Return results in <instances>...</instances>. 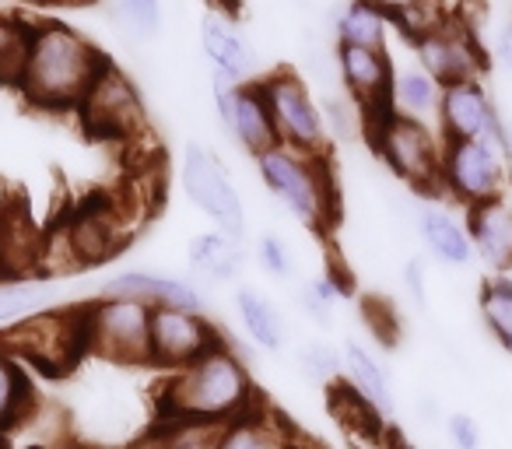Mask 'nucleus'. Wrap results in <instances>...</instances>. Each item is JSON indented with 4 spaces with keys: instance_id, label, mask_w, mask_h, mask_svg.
<instances>
[{
    "instance_id": "f257e3e1",
    "label": "nucleus",
    "mask_w": 512,
    "mask_h": 449,
    "mask_svg": "<svg viewBox=\"0 0 512 449\" xmlns=\"http://www.w3.org/2000/svg\"><path fill=\"white\" fill-rule=\"evenodd\" d=\"M109 64L113 57H106L71 22L39 18V22H29V43H25L22 74L15 88L32 109L78 113Z\"/></svg>"
},
{
    "instance_id": "f03ea898",
    "label": "nucleus",
    "mask_w": 512,
    "mask_h": 449,
    "mask_svg": "<svg viewBox=\"0 0 512 449\" xmlns=\"http://www.w3.org/2000/svg\"><path fill=\"white\" fill-rule=\"evenodd\" d=\"M260 404L264 397L256 390L246 358L235 351V344H228V337H221L197 362L165 372L155 397V418L221 428Z\"/></svg>"
},
{
    "instance_id": "7ed1b4c3",
    "label": "nucleus",
    "mask_w": 512,
    "mask_h": 449,
    "mask_svg": "<svg viewBox=\"0 0 512 449\" xmlns=\"http://www.w3.org/2000/svg\"><path fill=\"white\" fill-rule=\"evenodd\" d=\"M256 176L267 186L274 200L292 214L309 232H334L341 218V193H337V176L330 155H299V151L278 148L253 158Z\"/></svg>"
},
{
    "instance_id": "20e7f679",
    "label": "nucleus",
    "mask_w": 512,
    "mask_h": 449,
    "mask_svg": "<svg viewBox=\"0 0 512 449\" xmlns=\"http://www.w3.org/2000/svg\"><path fill=\"white\" fill-rule=\"evenodd\" d=\"M365 141L372 155L390 169L397 183H404L411 193L421 197H439V169H442V144L435 123L400 116L393 109L376 116H365Z\"/></svg>"
},
{
    "instance_id": "39448f33",
    "label": "nucleus",
    "mask_w": 512,
    "mask_h": 449,
    "mask_svg": "<svg viewBox=\"0 0 512 449\" xmlns=\"http://www.w3.org/2000/svg\"><path fill=\"white\" fill-rule=\"evenodd\" d=\"M260 92L271 109L274 130L285 148L299 151V155H330L327 123H323V106L316 99L313 85L292 67H274V71L260 74Z\"/></svg>"
},
{
    "instance_id": "423d86ee",
    "label": "nucleus",
    "mask_w": 512,
    "mask_h": 449,
    "mask_svg": "<svg viewBox=\"0 0 512 449\" xmlns=\"http://www.w3.org/2000/svg\"><path fill=\"white\" fill-rule=\"evenodd\" d=\"M512 165L509 155L481 141H446L442 144L439 197L446 204L470 211L488 200L509 197Z\"/></svg>"
},
{
    "instance_id": "0eeeda50",
    "label": "nucleus",
    "mask_w": 512,
    "mask_h": 449,
    "mask_svg": "<svg viewBox=\"0 0 512 449\" xmlns=\"http://www.w3.org/2000/svg\"><path fill=\"white\" fill-rule=\"evenodd\" d=\"M179 186H183L186 200L214 221V229L246 243L249 218H246V204H242V193L235 186V179L228 176L225 162L207 144L190 141L183 148V158H179Z\"/></svg>"
},
{
    "instance_id": "6e6552de",
    "label": "nucleus",
    "mask_w": 512,
    "mask_h": 449,
    "mask_svg": "<svg viewBox=\"0 0 512 449\" xmlns=\"http://www.w3.org/2000/svg\"><path fill=\"white\" fill-rule=\"evenodd\" d=\"M0 348H8L15 358H22L32 369H43L50 376L74 369L88 355L85 348V323H81V306L74 309H50L18 327L4 330Z\"/></svg>"
},
{
    "instance_id": "1a4fd4ad",
    "label": "nucleus",
    "mask_w": 512,
    "mask_h": 449,
    "mask_svg": "<svg viewBox=\"0 0 512 449\" xmlns=\"http://www.w3.org/2000/svg\"><path fill=\"white\" fill-rule=\"evenodd\" d=\"M88 355L113 365H148L151 309L130 299L95 295L81 306Z\"/></svg>"
},
{
    "instance_id": "9d476101",
    "label": "nucleus",
    "mask_w": 512,
    "mask_h": 449,
    "mask_svg": "<svg viewBox=\"0 0 512 449\" xmlns=\"http://www.w3.org/2000/svg\"><path fill=\"white\" fill-rule=\"evenodd\" d=\"M414 60L439 81L442 88L456 85V81H474L484 78L488 71V43H481L474 29L463 18L446 15L435 22L432 29L411 36Z\"/></svg>"
},
{
    "instance_id": "9b49d317",
    "label": "nucleus",
    "mask_w": 512,
    "mask_h": 449,
    "mask_svg": "<svg viewBox=\"0 0 512 449\" xmlns=\"http://www.w3.org/2000/svg\"><path fill=\"white\" fill-rule=\"evenodd\" d=\"M435 127L446 141H481L509 155V120L502 116L484 78L442 88Z\"/></svg>"
},
{
    "instance_id": "f8f14e48",
    "label": "nucleus",
    "mask_w": 512,
    "mask_h": 449,
    "mask_svg": "<svg viewBox=\"0 0 512 449\" xmlns=\"http://www.w3.org/2000/svg\"><path fill=\"white\" fill-rule=\"evenodd\" d=\"M211 106L218 116V127L225 137H232L249 158L278 148V130H274L271 109L256 81H232L225 74L211 71Z\"/></svg>"
},
{
    "instance_id": "ddd939ff",
    "label": "nucleus",
    "mask_w": 512,
    "mask_h": 449,
    "mask_svg": "<svg viewBox=\"0 0 512 449\" xmlns=\"http://www.w3.org/2000/svg\"><path fill=\"white\" fill-rule=\"evenodd\" d=\"M221 341V330L207 313L193 309H151V337H148V369L176 372L197 362L204 351Z\"/></svg>"
},
{
    "instance_id": "4468645a",
    "label": "nucleus",
    "mask_w": 512,
    "mask_h": 449,
    "mask_svg": "<svg viewBox=\"0 0 512 449\" xmlns=\"http://www.w3.org/2000/svg\"><path fill=\"white\" fill-rule=\"evenodd\" d=\"M78 116L88 134L99 141H127L144 127V99L134 81L116 64H109L88 92V99L81 102Z\"/></svg>"
},
{
    "instance_id": "2eb2a0df",
    "label": "nucleus",
    "mask_w": 512,
    "mask_h": 449,
    "mask_svg": "<svg viewBox=\"0 0 512 449\" xmlns=\"http://www.w3.org/2000/svg\"><path fill=\"white\" fill-rule=\"evenodd\" d=\"M99 295L141 302L148 309H193V313H207V295L200 292V285L179 278V274L155 271V267H123V271H113L102 281Z\"/></svg>"
},
{
    "instance_id": "dca6fc26",
    "label": "nucleus",
    "mask_w": 512,
    "mask_h": 449,
    "mask_svg": "<svg viewBox=\"0 0 512 449\" xmlns=\"http://www.w3.org/2000/svg\"><path fill=\"white\" fill-rule=\"evenodd\" d=\"M407 218H411L421 246H425L428 257H432L435 264L470 267L477 260L474 246H470V236H467V221H463V214H456L442 197H421V193H411Z\"/></svg>"
},
{
    "instance_id": "f3484780",
    "label": "nucleus",
    "mask_w": 512,
    "mask_h": 449,
    "mask_svg": "<svg viewBox=\"0 0 512 449\" xmlns=\"http://www.w3.org/2000/svg\"><path fill=\"white\" fill-rule=\"evenodd\" d=\"M337 74H341V92L365 116H376L390 109V85H393L390 50L337 46Z\"/></svg>"
},
{
    "instance_id": "a211bd4d",
    "label": "nucleus",
    "mask_w": 512,
    "mask_h": 449,
    "mask_svg": "<svg viewBox=\"0 0 512 449\" xmlns=\"http://www.w3.org/2000/svg\"><path fill=\"white\" fill-rule=\"evenodd\" d=\"M341 386L355 400H362L379 421H390L393 411H397V393H393L390 372L376 358V351L369 344L355 341V337L341 341Z\"/></svg>"
},
{
    "instance_id": "6ab92c4d",
    "label": "nucleus",
    "mask_w": 512,
    "mask_h": 449,
    "mask_svg": "<svg viewBox=\"0 0 512 449\" xmlns=\"http://www.w3.org/2000/svg\"><path fill=\"white\" fill-rule=\"evenodd\" d=\"M200 50L214 74H225L232 81H260V57H256L253 43L246 32L221 11H211L200 22Z\"/></svg>"
},
{
    "instance_id": "aec40b11",
    "label": "nucleus",
    "mask_w": 512,
    "mask_h": 449,
    "mask_svg": "<svg viewBox=\"0 0 512 449\" xmlns=\"http://www.w3.org/2000/svg\"><path fill=\"white\" fill-rule=\"evenodd\" d=\"M467 221V236L474 246V257L491 274H509L512 271V200L498 197L488 204H477L463 211Z\"/></svg>"
},
{
    "instance_id": "412c9836",
    "label": "nucleus",
    "mask_w": 512,
    "mask_h": 449,
    "mask_svg": "<svg viewBox=\"0 0 512 449\" xmlns=\"http://www.w3.org/2000/svg\"><path fill=\"white\" fill-rule=\"evenodd\" d=\"M246 260V243L218 229L197 232L186 243V264H190L193 278H200L204 285H235L246 271Z\"/></svg>"
},
{
    "instance_id": "4be33fe9",
    "label": "nucleus",
    "mask_w": 512,
    "mask_h": 449,
    "mask_svg": "<svg viewBox=\"0 0 512 449\" xmlns=\"http://www.w3.org/2000/svg\"><path fill=\"white\" fill-rule=\"evenodd\" d=\"M334 46L390 50V11L379 0H337L330 11Z\"/></svg>"
},
{
    "instance_id": "5701e85b",
    "label": "nucleus",
    "mask_w": 512,
    "mask_h": 449,
    "mask_svg": "<svg viewBox=\"0 0 512 449\" xmlns=\"http://www.w3.org/2000/svg\"><path fill=\"white\" fill-rule=\"evenodd\" d=\"M232 309L239 320L242 334L249 337V344L267 355H278L288 344V323L281 316L278 302L271 295H264L256 285H235L232 292Z\"/></svg>"
},
{
    "instance_id": "b1692460",
    "label": "nucleus",
    "mask_w": 512,
    "mask_h": 449,
    "mask_svg": "<svg viewBox=\"0 0 512 449\" xmlns=\"http://www.w3.org/2000/svg\"><path fill=\"white\" fill-rule=\"evenodd\" d=\"M211 449H299V442H295L288 418L260 404L242 418L221 425L214 432Z\"/></svg>"
},
{
    "instance_id": "393cba45",
    "label": "nucleus",
    "mask_w": 512,
    "mask_h": 449,
    "mask_svg": "<svg viewBox=\"0 0 512 449\" xmlns=\"http://www.w3.org/2000/svg\"><path fill=\"white\" fill-rule=\"evenodd\" d=\"M64 292L57 281L46 278H0V334L18 323L32 320L39 313H50L60 306Z\"/></svg>"
},
{
    "instance_id": "a878e982",
    "label": "nucleus",
    "mask_w": 512,
    "mask_h": 449,
    "mask_svg": "<svg viewBox=\"0 0 512 449\" xmlns=\"http://www.w3.org/2000/svg\"><path fill=\"white\" fill-rule=\"evenodd\" d=\"M39 407V386L29 365L15 358L8 348H0V428L15 435L25 421H32Z\"/></svg>"
},
{
    "instance_id": "bb28decb",
    "label": "nucleus",
    "mask_w": 512,
    "mask_h": 449,
    "mask_svg": "<svg viewBox=\"0 0 512 449\" xmlns=\"http://www.w3.org/2000/svg\"><path fill=\"white\" fill-rule=\"evenodd\" d=\"M442 102V85L418 64H397L393 60V85H390V109L400 116H414V120L435 123Z\"/></svg>"
},
{
    "instance_id": "cd10ccee",
    "label": "nucleus",
    "mask_w": 512,
    "mask_h": 449,
    "mask_svg": "<svg viewBox=\"0 0 512 449\" xmlns=\"http://www.w3.org/2000/svg\"><path fill=\"white\" fill-rule=\"evenodd\" d=\"M477 313L488 337L512 358V274H491L477 288Z\"/></svg>"
},
{
    "instance_id": "c85d7f7f",
    "label": "nucleus",
    "mask_w": 512,
    "mask_h": 449,
    "mask_svg": "<svg viewBox=\"0 0 512 449\" xmlns=\"http://www.w3.org/2000/svg\"><path fill=\"white\" fill-rule=\"evenodd\" d=\"M348 295H351L348 278H344L337 267H327V271L302 281L295 299H299V309L306 320H313L316 327H334V313H337L334 306L348 299Z\"/></svg>"
},
{
    "instance_id": "c756f323",
    "label": "nucleus",
    "mask_w": 512,
    "mask_h": 449,
    "mask_svg": "<svg viewBox=\"0 0 512 449\" xmlns=\"http://www.w3.org/2000/svg\"><path fill=\"white\" fill-rule=\"evenodd\" d=\"M109 18L127 43L148 46L162 36L165 4L162 0H109Z\"/></svg>"
},
{
    "instance_id": "7c9ffc66",
    "label": "nucleus",
    "mask_w": 512,
    "mask_h": 449,
    "mask_svg": "<svg viewBox=\"0 0 512 449\" xmlns=\"http://www.w3.org/2000/svg\"><path fill=\"white\" fill-rule=\"evenodd\" d=\"M211 425H193V421H151L144 428V439L137 449H211L214 446Z\"/></svg>"
},
{
    "instance_id": "2f4dec72",
    "label": "nucleus",
    "mask_w": 512,
    "mask_h": 449,
    "mask_svg": "<svg viewBox=\"0 0 512 449\" xmlns=\"http://www.w3.org/2000/svg\"><path fill=\"white\" fill-rule=\"evenodd\" d=\"M320 106L330 144H351L358 137H365V113L344 92H327V99H320Z\"/></svg>"
},
{
    "instance_id": "473e14b6",
    "label": "nucleus",
    "mask_w": 512,
    "mask_h": 449,
    "mask_svg": "<svg viewBox=\"0 0 512 449\" xmlns=\"http://www.w3.org/2000/svg\"><path fill=\"white\" fill-rule=\"evenodd\" d=\"M295 365H299V376L313 386H337L341 383V348L327 341H309L299 348L295 355Z\"/></svg>"
},
{
    "instance_id": "72a5a7b5",
    "label": "nucleus",
    "mask_w": 512,
    "mask_h": 449,
    "mask_svg": "<svg viewBox=\"0 0 512 449\" xmlns=\"http://www.w3.org/2000/svg\"><path fill=\"white\" fill-rule=\"evenodd\" d=\"M253 260L256 267L274 281H292L299 274V260L292 253V243L278 232H260L253 243Z\"/></svg>"
},
{
    "instance_id": "f704fd0d",
    "label": "nucleus",
    "mask_w": 512,
    "mask_h": 449,
    "mask_svg": "<svg viewBox=\"0 0 512 449\" xmlns=\"http://www.w3.org/2000/svg\"><path fill=\"white\" fill-rule=\"evenodd\" d=\"M446 439H449V449H481L484 435H481V425L474 421V414L453 411V414H446Z\"/></svg>"
},
{
    "instance_id": "c9c22d12",
    "label": "nucleus",
    "mask_w": 512,
    "mask_h": 449,
    "mask_svg": "<svg viewBox=\"0 0 512 449\" xmlns=\"http://www.w3.org/2000/svg\"><path fill=\"white\" fill-rule=\"evenodd\" d=\"M488 60H495L505 74H512V18L495 25V32L488 39Z\"/></svg>"
},
{
    "instance_id": "e433bc0d",
    "label": "nucleus",
    "mask_w": 512,
    "mask_h": 449,
    "mask_svg": "<svg viewBox=\"0 0 512 449\" xmlns=\"http://www.w3.org/2000/svg\"><path fill=\"white\" fill-rule=\"evenodd\" d=\"M404 288L411 295L414 306L428 309V288H425V260L421 257H411L404 264Z\"/></svg>"
},
{
    "instance_id": "4c0bfd02",
    "label": "nucleus",
    "mask_w": 512,
    "mask_h": 449,
    "mask_svg": "<svg viewBox=\"0 0 512 449\" xmlns=\"http://www.w3.org/2000/svg\"><path fill=\"white\" fill-rule=\"evenodd\" d=\"M18 449H85L78 442H32V446H18Z\"/></svg>"
},
{
    "instance_id": "58836bf2",
    "label": "nucleus",
    "mask_w": 512,
    "mask_h": 449,
    "mask_svg": "<svg viewBox=\"0 0 512 449\" xmlns=\"http://www.w3.org/2000/svg\"><path fill=\"white\" fill-rule=\"evenodd\" d=\"M0 449H18V446H15V435L4 432V428H0Z\"/></svg>"
},
{
    "instance_id": "ea45409f",
    "label": "nucleus",
    "mask_w": 512,
    "mask_h": 449,
    "mask_svg": "<svg viewBox=\"0 0 512 449\" xmlns=\"http://www.w3.org/2000/svg\"><path fill=\"white\" fill-rule=\"evenodd\" d=\"M46 4H74V8H85V4H99V0H46Z\"/></svg>"
},
{
    "instance_id": "a19ab883",
    "label": "nucleus",
    "mask_w": 512,
    "mask_h": 449,
    "mask_svg": "<svg viewBox=\"0 0 512 449\" xmlns=\"http://www.w3.org/2000/svg\"><path fill=\"white\" fill-rule=\"evenodd\" d=\"M509 165H512V120H509Z\"/></svg>"
},
{
    "instance_id": "79ce46f5",
    "label": "nucleus",
    "mask_w": 512,
    "mask_h": 449,
    "mask_svg": "<svg viewBox=\"0 0 512 449\" xmlns=\"http://www.w3.org/2000/svg\"><path fill=\"white\" fill-rule=\"evenodd\" d=\"M299 449H302V446H299Z\"/></svg>"
}]
</instances>
